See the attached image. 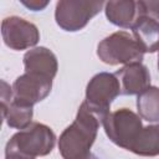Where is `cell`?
<instances>
[{
  "label": "cell",
  "instance_id": "obj_14",
  "mask_svg": "<svg viewBox=\"0 0 159 159\" xmlns=\"http://www.w3.org/2000/svg\"><path fill=\"white\" fill-rule=\"evenodd\" d=\"M137 109L142 119L159 122V87L150 86L137 97Z\"/></svg>",
  "mask_w": 159,
  "mask_h": 159
},
{
  "label": "cell",
  "instance_id": "obj_8",
  "mask_svg": "<svg viewBox=\"0 0 159 159\" xmlns=\"http://www.w3.org/2000/svg\"><path fill=\"white\" fill-rule=\"evenodd\" d=\"M51 88L52 80L25 72L12 83V101L22 106L34 107L50 94Z\"/></svg>",
  "mask_w": 159,
  "mask_h": 159
},
{
  "label": "cell",
  "instance_id": "obj_4",
  "mask_svg": "<svg viewBox=\"0 0 159 159\" xmlns=\"http://www.w3.org/2000/svg\"><path fill=\"white\" fill-rule=\"evenodd\" d=\"M102 125L109 140L125 150H130L143 129L139 114L129 108H119L114 112H109L103 118Z\"/></svg>",
  "mask_w": 159,
  "mask_h": 159
},
{
  "label": "cell",
  "instance_id": "obj_6",
  "mask_svg": "<svg viewBox=\"0 0 159 159\" xmlns=\"http://www.w3.org/2000/svg\"><path fill=\"white\" fill-rule=\"evenodd\" d=\"M104 4L103 1L60 0L55 7L56 24L68 32L80 31L102 10Z\"/></svg>",
  "mask_w": 159,
  "mask_h": 159
},
{
  "label": "cell",
  "instance_id": "obj_18",
  "mask_svg": "<svg viewBox=\"0 0 159 159\" xmlns=\"http://www.w3.org/2000/svg\"><path fill=\"white\" fill-rule=\"evenodd\" d=\"M21 4L25 5L26 7H29L32 11H40V10H43L48 5V1H41V0H30V1H26V0H21Z\"/></svg>",
  "mask_w": 159,
  "mask_h": 159
},
{
  "label": "cell",
  "instance_id": "obj_10",
  "mask_svg": "<svg viewBox=\"0 0 159 159\" xmlns=\"http://www.w3.org/2000/svg\"><path fill=\"white\" fill-rule=\"evenodd\" d=\"M22 60L26 73L36 75L48 80H53L57 73V57L47 47H34L24 55Z\"/></svg>",
  "mask_w": 159,
  "mask_h": 159
},
{
  "label": "cell",
  "instance_id": "obj_1",
  "mask_svg": "<svg viewBox=\"0 0 159 159\" xmlns=\"http://www.w3.org/2000/svg\"><path fill=\"white\" fill-rule=\"evenodd\" d=\"M102 124L101 119L81 103L76 119L60 135L58 150L63 159H99L91 152L97 138V132Z\"/></svg>",
  "mask_w": 159,
  "mask_h": 159
},
{
  "label": "cell",
  "instance_id": "obj_16",
  "mask_svg": "<svg viewBox=\"0 0 159 159\" xmlns=\"http://www.w3.org/2000/svg\"><path fill=\"white\" fill-rule=\"evenodd\" d=\"M138 7L140 15H145L149 17H153L159 21V1L158 0H139Z\"/></svg>",
  "mask_w": 159,
  "mask_h": 159
},
{
  "label": "cell",
  "instance_id": "obj_12",
  "mask_svg": "<svg viewBox=\"0 0 159 159\" xmlns=\"http://www.w3.org/2000/svg\"><path fill=\"white\" fill-rule=\"evenodd\" d=\"M104 12L108 21L122 29H132L137 19L140 16L138 1L116 0L104 4Z\"/></svg>",
  "mask_w": 159,
  "mask_h": 159
},
{
  "label": "cell",
  "instance_id": "obj_13",
  "mask_svg": "<svg viewBox=\"0 0 159 159\" xmlns=\"http://www.w3.org/2000/svg\"><path fill=\"white\" fill-rule=\"evenodd\" d=\"M129 152L140 157L159 155V125L150 124L143 127Z\"/></svg>",
  "mask_w": 159,
  "mask_h": 159
},
{
  "label": "cell",
  "instance_id": "obj_21",
  "mask_svg": "<svg viewBox=\"0 0 159 159\" xmlns=\"http://www.w3.org/2000/svg\"><path fill=\"white\" fill-rule=\"evenodd\" d=\"M158 125H159V123H158Z\"/></svg>",
  "mask_w": 159,
  "mask_h": 159
},
{
  "label": "cell",
  "instance_id": "obj_15",
  "mask_svg": "<svg viewBox=\"0 0 159 159\" xmlns=\"http://www.w3.org/2000/svg\"><path fill=\"white\" fill-rule=\"evenodd\" d=\"M32 116H34L32 107L22 106L12 101L2 118L5 119L6 124L10 128L22 130L26 129L32 123Z\"/></svg>",
  "mask_w": 159,
  "mask_h": 159
},
{
  "label": "cell",
  "instance_id": "obj_5",
  "mask_svg": "<svg viewBox=\"0 0 159 159\" xmlns=\"http://www.w3.org/2000/svg\"><path fill=\"white\" fill-rule=\"evenodd\" d=\"M120 94V86L114 73L99 72L94 75L86 87L87 107L101 119L109 113L112 102Z\"/></svg>",
  "mask_w": 159,
  "mask_h": 159
},
{
  "label": "cell",
  "instance_id": "obj_19",
  "mask_svg": "<svg viewBox=\"0 0 159 159\" xmlns=\"http://www.w3.org/2000/svg\"><path fill=\"white\" fill-rule=\"evenodd\" d=\"M5 159H34V158L26 157L24 154H20L17 152H14V150L5 149Z\"/></svg>",
  "mask_w": 159,
  "mask_h": 159
},
{
  "label": "cell",
  "instance_id": "obj_17",
  "mask_svg": "<svg viewBox=\"0 0 159 159\" xmlns=\"http://www.w3.org/2000/svg\"><path fill=\"white\" fill-rule=\"evenodd\" d=\"M0 98H1V114L4 117L6 111H7V108H9V106L12 102V98H14L12 87H10V84H7L5 81H1V94H0Z\"/></svg>",
  "mask_w": 159,
  "mask_h": 159
},
{
  "label": "cell",
  "instance_id": "obj_3",
  "mask_svg": "<svg viewBox=\"0 0 159 159\" xmlns=\"http://www.w3.org/2000/svg\"><path fill=\"white\" fill-rule=\"evenodd\" d=\"M98 58L109 66L142 63L144 52L127 31H117L104 37L97 46Z\"/></svg>",
  "mask_w": 159,
  "mask_h": 159
},
{
  "label": "cell",
  "instance_id": "obj_7",
  "mask_svg": "<svg viewBox=\"0 0 159 159\" xmlns=\"http://www.w3.org/2000/svg\"><path fill=\"white\" fill-rule=\"evenodd\" d=\"M4 43L15 51H22L37 45L40 31L37 26L20 16H7L1 22Z\"/></svg>",
  "mask_w": 159,
  "mask_h": 159
},
{
  "label": "cell",
  "instance_id": "obj_2",
  "mask_svg": "<svg viewBox=\"0 0 159 159\" xmlns=\"http://www.w3.org/2000/svg\"><path fill=\"white\" fill-rule=\"evenodd\" d=\"M56 144L53 130L39 122L31 123L26 129L15 133L6 143L5 149L17 152L30 158L45 157L50 154Z\"/></svg>",
  "mask_w": 159,
  "mask_h": 159
},
{
  "label": "cell",
  "instance_id": "obj_9",
  "mask_svg": "<svg viewBox=\"0 0 159 159\" xmlns=\"http://www.w3.org/2000/svg\"><path fill=\"white\" fill-rule=\"evenodd\" d=\"M114 75L120 86V94L138 96L150 87V73L147 66L143 63L137 62L125 65Z\"/></svg>",
  "mask_w": 159,
  "mask_h": 159
},
{
  "label": "cell",
  "instance_id": "obj_20",
  "mask_svg": "<svg viewBox=\"0 0 159 159\" xmlns=\"http://www.w3.org/2000/svg\"><path fill=\"white\" fill-rule=\"evenodd\" d=\"M158 68H159V53H158Z\"/></svg>",
  "mask_w": 159,
  "mask_h": 159
},
{
  "label": "cell",
  "instance_id": "obj_11",
  "mask_svg": "<svg viewBox=\"0 0 159 159\" xmlns=\"http://www.w3.org/2000/svg\"><path fill=\"white\" fill-rule=\"evenodd\" d=\"M132 32L134 36V40L142 48V51L154 53L159 51V21L140 15L134 25L132 26Z\"/></svg>",
  "mask_w": 159,
  "mask_h": 159
}]
</instances>
